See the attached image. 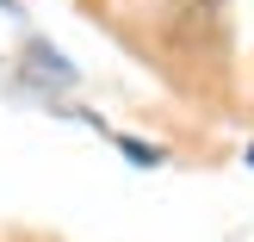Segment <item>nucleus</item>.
I'll return each instance as SVG.
<instances>
[{
  "mask_svg": "<svg viewBox=\"0 0 254 242\" xmlns=\"http://www.w3.org/2000/svg\"><path fill=\"white\" fill-rule=\"evenodd\" d=\"M0 6H6V12H12V0H0Z\"/></svg>",
  "mask_w": 254,
  "mask_h": 242,
  "instance_id": "nucleus-1",
  "label": "nucleus"
}]
</instances>
